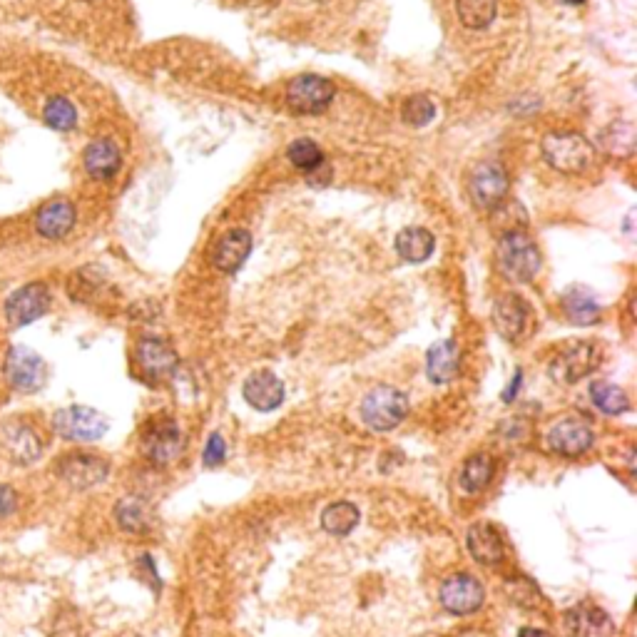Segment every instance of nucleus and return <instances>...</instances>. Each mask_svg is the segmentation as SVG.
Segmentation results:
<instances>
[{"label": "nucleus", "mask_w": 637, "mask_h": 637, "mask_svg": "<svg viewBox=\"0 0 637 637\" xmlns=\"http://www.w3.org/2000/svg\"><path fill=\"white\" fill-rule=\"evenodd\" d=\"M545 162L563 175H580L595 160V145L578 132H550L540 142Z\"/></svg>", "instance_id": "2"}, {"label": "nucleus", "mask_w": 637, "mask_h": 637, "mask_svg": "<svg viewBox=\"0 0 637 637\" xmlns=\"http://www.w3.org/2000/svg\"><path fill=\"white\" fill-rule=\"evenodd\" d=\"M361 521V513L354 503L349 501H339V503H331V506L324 508L321 513V528L331 535H349L359 526Z\"/></svg>", "instance_id": "28"}, {"label": "nucleus", "mask_w": 637, "mask_h": 637, "mask_svg": "<svg viewBox=\"0 0 637 637\" xmlns=\"http://www.w3.org/2000/svg\"><path fill=\"white\" fill-rule=\"evenodd\" d=\"M438 600H441L443 610L451 615H471L486 600V590L478 583V578L468 573H456L446 578L438 590Z\"/></svg>", "instance_id": "12"}, {"label": "nucleus", "mask_w": 637, "mask_h": 637, "mask_svg": "<svg viewBox=\"0 0 637 637\" xmlns=\"http://www.w3.org/2000/svg\"><path fill=\"white\" fill-rule=\"evenodd\" d=\"M53 428L65 441L90 443L100 441L110 424H107V419L100 411L90 409V406H68V409L55 411Z\"/></svg>", "instance_id": "5"}, {"label": "nucleus", "mask_w": 637, "mask_h": 637, "mask_svg": "<svg viewBox=\"0 0 637 637\" xmlns=\"http://www.w3.org/2000/svg\"><path fill=\"white\" fill-rule=\"evenodd\" d=\"M433 249H436V239H433V234L424 227H406L401 229L399 237H396V252H399V257L404 259V262H426L433 254Z\"/></svg>", "instance_id": "25"}, {"label": "nucleus", "mask_w": 637, "mask_h": 637, "mask_svg": "<svg viewBox=\"0 0 637 637\" xmlns=\"http://www.w3.org/2000/svg\"><path fill=\"white\" fill-rule=\"evenodd\" d=\"M142 453L155 466H170L185 453V436L180 426L170 419L155 421L142 433Z\"/></svg>", "instance_id": "9"}, {"label": "nucleus", "mask_w": 637, "mask_h": 637, "mask_svg": "<svg viewBox=\"0 0 637 637\" xmlns=\"http://www.w3.org/2000/svg\"><path fill=\"white\" fill-rule=\"evenodd\" d=\"M528 321H531V307L518 294H506L493 307V326H496V331L503 339H521L528 329Z\"/></svg>", "instance_id": "19"}, {"label": "nucleus", "mask_w": 637, "mask_h": 637, "mask_svg": "<svg viewBox=\"0 0 637 637\" xmlns=\"http://www.w3.org/2000/svg\"><path fill=\"white\" fill-rule=\"evenodd\" d=\"M249 252H252V234L242 227H234L214 242L210 259L219 272L234 274L244 267Z\"/></svg>", "instance_id": "15"}, {"label": "nucleus", "mask_w": 637, "mask_h": 637, "mask_svg": "<svg viewBox=\"0 0 637 637\" xmlns=\"http://www.w3.org/2000/svg\"><path fill=\"white\" fill-rule=\"evenodd\" d=\"M521 376H523V371L518 369V371H516V376H513V381H511V389H508L506 394H503V401H506V404H511L513 396H516L518 391H521Z\"/></svg>", "instance_id": "38"}, {"label": "nucleus", "mask_w": 637, "mask_h": 637, "mask_svg": "<svg viewBox=\"0 0 637 637\" xmlns=\"http://www.w3.org/2000/svg\"><path fill=\"white\" fill-rule=\"evenodd\" d=\"M334 83L321 75H299L287 85V105L294 115H319L334 100Z\"/></svg>", "instance_id": "7"}, {"label": "nucleus", "mask_w": 637, "mask_h": 637, "mask_svg": "<svg viewBox=\"0 0 637 637\" xmlns=\"http://www.w3.org/2000/svg\"><path fill=\"white\" fill-rule=\"evenodd\" d=\"M565 630L570 637H613L615 623L598 605L580 603L565 613Z\"/></svg>", "instance_id": "17"}, {"label": "nucleus", "mask_w": 637, "mask_h": 637, "mask_svg": "<svg viewBox=\"0 0 637 637\" xmlns=\"http://www.w3.org/2000/svg\"><path fill=\"white\" fill-rule=\"evenodd\" d=\"M287 157L297 170L302 172H314L324 165V152L319 150V145L309 137H299L292 145L287 147Z\"/></svg>", "instance_id": "31"}, {"label": "nucleus", "mask_w": 637, "mask_h": 637, "mask_svg": "<svg viewBox=\"0 0 637 637\" xmlns=\"http://www.w3.org/2000/svg\"><path fill=\"white\" fill-rule=\"evenodd\" d=\"M242 396L252 409L257 411H274L284 401V384L274 371H254L242 386Z\"/></svg>", "instance_id": "18"}, {"label": "nucleus", "mask_w": 637, "mask_h": 637, "mask_svg": "<svg viewBox=\"0 0 637 637\" xmlns=\"http://www.w3.org/2000/svg\"><path fill=\"white\" fill-rule=\"evenodd\" d=\"M595 436L593 428L580 419H565L558 421L548 431V446L550 451L558 453L563 458H578L593 446Z\"/></svg>", "instance_id": "14"}, {"label": "nucleus", "mask_w": 637, "mask_h": 637, "mask_svg": "<svg viewBox=\"0 0 637 637\" xmlns=\"http://www.w3.org/2000/svg\"><path fill=\"white\" fill-rule=\"evenodd\" d=\"M461 369V349L453 339L436 341L426 354V371L433 384H448Z\"/></svg>", "instance_id": "22"}, {"label": "nucleus", "mask_w": 637, "mask_h": 637, "mask_svg": "<svg viewBox=\"0 0 637 637\" xmlns=\"http://www.w3.org/2000/svg\"><path fill=\"white\" fill-rule=\"evenodd\" d=\"M401 117H404L406 125L411 127H424L436 117V105L426 98V95H414L401 107Z\"/></svg>", "instance_id": "34"}, {"label": "nucleus", "mask_w": 637, "mask_h": 637, "mask_svg": "<svg viewBox=\"0 0 637 637\" xmlns=\"http://www.w3.org/2000/svg\"><path fill=\"white\" fill-rule=\"evenodd\" d=\"M409 416V399L394 386H379L361 401V421L371 431H391Z\"/></svg>", "instance_id": "3"}, {"label": "nucleus", "mask_w": 637, "mask_h": 637, "mask_svg": "<svg viewBox=\"0 0 637 637\" xmlns=\"http://www.w3.org/2000/svg\"><path fill=\"white\" fill-rule=\"evenodd\" d=\"M518 637H553V635L545 633V630H538V628H521L518 630Z\"/></svg>", "instance_id": "39"}, {"label": "nucleus", "mask_w": 637, "mask_h": 637, "mask_svg": "<svg viewBox=\"0 0 637 637\" xmlns=\"http://www.w3.org/2000/svg\"><path fill=\"white\" fill-rule=\"evenodd\" d=\"M563 314L570 324L590 326L600 319V304L590 289L570 287L563 294Z\"/></svg>", "instance_id": "24"}, {"label": "nucleus", "mask_w": 637, "mask_h": 637, "mask_svg": "<svg viewBox=\"0 0 637 637\" xmlns=\"http://www.w3.org/2000/svg\"><path fill=\"white\" fill-rule=\"evenodd\" d=\"M55 473L63 483H68L75 491H88L98 486L110 473V463L93 453H68L55 463Z\"/></svg>", "instance_id": "11"}, {"label": "nucleus", "mask_w": 637, "mask_h": 637, "mask_svg": "<svg viewBox=\"0 0 637 637\" xmlns=\"http://www.w3.org/2000/svg\"><path fill=\"white\" fill-rule=\"evenodd\" d=\"M75 227V207L68 200H53L38 212L35 229L45 239H63Z\"/></svg>", "instance_id": "23"}, {"label": "nucleus", "mask_w": 637, "mask_h": 637, "mask_svg": "<svg viewBox=\"0 0 637 637\" xmlns=\"http://www.w3.org/2000/svg\"><path fill=\"white\" fill-rule=\"evenodd\" d=\"M506 593H508V598L513 600V603L523 605V608H535V605L540 603V590L535 588V585L528 578H521V575H516V578L508 580Z\"/></svg>", "instance_id": "35"}, {"label": "nucleus", "mask_w": 637, "mask_h": 637, "mask_svg": "<svg viewBox=\"0 0 637 637\" xmlns=\"http://www.w3.org/2000/svg\"><path fill=\"white\" fill-rule=\"evenodd\" d=\"M600 145H603L613 157H623L620 145H625V152L633 155V145H635L633 122H613V125L603 132V137H600Z\"/></svg>", "instance_id": "33"}, {"label": "nucleus", "mask_w": 637, "mask_h": 637, "mask_svg": "<svg viewBox=\"0 0 637 637\" xmlns=\"http://www.w3.org/2000/svg\"><path fill=\"white\" fill-rule=\"evenodd\" d=\"M590 399H593V404L598 406L603 414L610 416L625 414V411L630 409L628 394H625L620 386L608 384V381H593V384H590Z\"/></svg>", "instance_id": "30"}, {"label": "nucleus", "mask_w": 637, "mask_h": 637, "mask_svg": "<svg viewBox=\"0 0 637 637\" xmlns=\"http://www.w3.org/2000/svg\"><path fill=\"white\" fill-rule=\"evenodd\" d=\"M511 190V177L506 167L496 160H483L468 175V197L481 210H496L506 202Z\"/></svg>", "instance_id": "4"}, {"label": "nucleus", "mask_w": 637, "mask_h": 637, "mask_svg": "<svg viewBox=\"0 0 637 637\" xmlns=\"http://www.w3.org/2000/svg\"><path fill=\"white\" fill-rule=\"evenodd\" d=\"M15 508H18V493H15V488L0 483V518L13 516Z\"/></svg>", "instance_id": "37"}, {"label": "nucleus", "mask_w": 637, "mask_h": 637, "mask_svg": "<svg viewBox=\"0 0 637 637\" xmlns=\"http://www.w3.org/2000/svg\"><path fill=\"white\" fill-rule=\"evenodd\" d=\"M45 125L58 132H70L78 125V110L68 98H50L43 107Z\"/></svg>", "instance_id": "32"}, {"label": "nucleus", "mask_w": 637, "mask_h": 637, "mask_svg": "<svg viewBox=\"0 0 637 637\" xmlns=\"http://www.w3.org/2000/svg\"><path fill=\"white\" fill-rule=\"evenodd\" d=\"M600 366V349L593 341H578V344L568 346L560 351L550 364V376L560 384H578L580 379L593 374Z\"/></svg>", "instance_id": "10"}, {"label": "nucleus", "mask_w": 637, "mask_h": 637, "mask_svg": "<svg viewBox=\"0 0 637 637\" xmlns=\"http://www.w3.org/2000/svg\"><path fill=\"white\" fill-rule=\"evenodd\" d=\"M50 304H53V294L43 282L25 284V287L15 289L5 302V319H8V326L20 329V326H28L45 317Z\"/></svg>", "instance_id": "8"}, {"label": "nucleus", "mask_w": 637, "mask_h": 637, "mask_svg": "<svg viewBox=\"0 0 637 637\" xmlns=\"http://www.w3.org/2000/svg\"><path fill=\"white\" fill-rule=\"evenodd\" d=\"M493 471H496V463L488 453H473L466 458L461 468V486L468 493H481L488 483L493 481Z\"/></svg>", "instance_id": "27"}, {"label": "nucleus", "mask_w": 637, "mask_h": 637, "mask_svg": "<svg viewBox=\"0 0 637 637\" xmlns=\"http://www.w3.org/2000/svg\"><path fill=\"white\" fill-rule=\"evenodd\" d=\"M5 379L15 391L35 394L45 386L48 364L43 361V356L35 354L28 346H13L5 356Z\"/></svg>", "instance_id": "6"}, {"label": "nucleus", "mask_w": 637, "mask_h": 637, "mask_svg": "<svg viewBox=\"0 0 637 637\" xmlns=\"http://www.w3.org/2000/svg\"><path fill=\"white\" fill-rule=\"evenodd\" d=\"M563 3H568V5H583L585 0H563Z\"/></svg>", "instance_id": "40"}, {"label": "nucleus", "mask_w": 637, "mask_h": 637, "mask_svg": "<svg viewBox=\"0 0 637 637\" xmlns=\"http://www.w3.org/2000/svg\"><path fill=\"white\" fill-rule=\"evenodd\" d=\"M224 456H227V443H224V438L219 433H212L205 446V466H219L224 461Z\"/></svg>", "instance_id": "36"}, {"label": "nucleus", "mask_w": 637, "mask_h": 637, "mask_svg": "<svg viewBox=\"0 0 637 637\" xmlns=\"http://www.w3.org/2000/svg\"><path fill=\"white\" fill-rule=\"evenodd\" d=\"M115 521L125 533H145L152 526V511L140 496H127L115 506Z\"/></svg>", "instance_id": "26"}, {"label": "nucleus", "mask_w": 637, "mask_h": 637, "mask_svg": "<svg viewBox=\"0 0 637 637\" xmlns=\"http://www.w3.org/2000/svg\"><path fill=\"white\" fill-rule=\"evenodd\" d=\"M83 162L90 177H95V180H112L122 167L120 147L110 137H100V140L90 142L85 147Z\"/></svg>", "instance_id": "20"}, {"label": "nucleus", "mask_w": 637, "mask_h": 637, "mask_svg": "<svg viewBox=\"0 0 637 637\" xmlns=\"http://www.w3.org/2000/svg\"><path fill=\"white\" fill-rule=\"evenodd\" d=\"M137 366H140L142 376L152 384L167 381L177 369V354L165 339L160 336H145L137 344Z\"/></svg>", "instance_id": "13"}, {"label": "nucleus", "mask_w": 637, "mask_h": 637, "mask_svg": "<svg viewBox=\"0 0 637 637\" xmlns=\"http://www.w3.org/2000/svg\"><path fill=\"white\" fill-rule=\"evenodd\" d=\"M496 0H456V15L461 25L483 30L496 20Z\"/></svg>", "instance_id": "29"}, {"label": "nucleus", "mask_w": 637, "mask_h": 637, "mask_svg": "<svg viewBox=\"0 0 637 637\" xmlns=\"http://www.w3.org/2000/svg\"><path fill=\"white\" fill-rule=\"evenodd\" d=\"M466 543L473 558L481 565H496L501 563L503 555H506L503 535L498 533V528H493L491 523H476V526L468 528Z\"/></svg>", "instance_id": "21"}, {"label": "nucleus", "mask_w": 637, "mask_h": 637, "mask_svg": "<svg viewBox=\"0 0 637 637\" xmlns=\"http://www.w3.org/2000/svg\"><path fill=\"white\" fill-rule=\"evenodd\" d=\"M0 441H3L5 453L13 463L18 466H30L40 458L43 453V441L35 433L33 426L23 424V421H10V424L3 426V433H0Z\"/></svg>", "instance_id": "16"}, {"label": "nucleus", "mask_w": 637, "mask_h": 637, "mask_svg": "<svg viewBox=\"0 0 637 637\" xmlns=\"http://www.w3.org/2000/svg\"><path fill=\"white\" fill-rule=\"evenodd\" d=\"M540 249L526 229H508L498 239V267L511 282L528 284L540 272Z\"/></svg>", "instance_id": "1"}]
</instances>
